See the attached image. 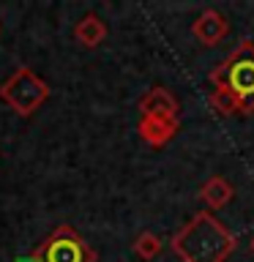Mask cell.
I'll use <instances>...</instances> for the list:
<instances>
[{
	"mask_svg": "<svg viewBox=\"0 0 254 262\" xmlns=\"http://www.w3.org/2000/svg\"><path fill=\"white\" fill-rule=\"evenodd\" d=\"M170 246L180 262H227L238 243L210 210H200L178 229Z\"/></svg>",
	"mask_w": 254,
	"mask_h": 262,
	"instance_id": "cell-1",
	"label": "cell"
},
{
	"mask_svg": "<svg viewBox=\"0 0 254 262\" xmlns=\"http://www.w3.org/2000/svg\"><path fill=\"white\" fill-rule=\"evenodd\" d=\"M213 88L227 90L235 98L241 115L254 112V41L243 38L232 49V55L224 57L219 69L210 71Z\"/></svg>",
	"mask_w": 254,
	"mask_h": 262,
	"instance_id": "cell-2",
	"label": "cell"
},
{
	"mask_svg": "<svg viewBox=\"0 0 254 262\" xmlns=\"http://www.w3.org/2000/svg\"><path fill=\"white\" fill-rule=\"evenodd\" d=\"M0 98L11 106L16 115H33L49 98L47 82L30 69H16L0 88Z\"/></svg>",
	"mask_w": 254,
	"mask_h": 262,
	"instance_id": "cell-3",
	"label": "cell"
},
{
	"mask_svg": "<svg viewBox=\"0 0 254 262\" xmlns=\"http://www.w3.org/2000/svg\"><path fill=\"white\" fill-rule=\"evenodd\" d=\"M36 251L44 262H96V251L71 227H57Z\"/></svg>",
	"mask_w": 254,
	"mask_h": 262,
	"instance_id": "cell-4",
	"label": "cell"
},
{
	"mask_svg": "<svg viewBox=\"0 0 254 262\" xmlns=\"http://www.w3.org/2000/svg\"><path fill=\"white\" fill-rule=\"evenodd\" d=\"M192 33H194V38L200 41V44L216 47L219 41H224V36L229 33V22L221 11H216V8H205V11L194 19Z\"/></svg>",
	"mask_w": 254,
	"mask_h": 262,
	"instance_id": "cell-5",
	"label": "cell"
},
{
	"mask_svg": "<svg viewBox=\"0 0 254 262\" xmlns=\"http://www.w3.org/2000/svg\"><path fill=\"white\" fill-rule=\"evenodd\" d=\"M139 137L153 147H164L167 142H172L180 128L178 118H156V115H142L139 118Z\"/></svg>",
	"mask_w": 254,
	"mask_h": 262,
	"instance_id": "cell-6",
	"label": "cell"
},
{
	"mask_svg": "<svg viewBox=\"0 0 254 262\" xmlns=\"http://www.w3.org/2000/svg\"><path fill=\"white\" fill-rule=\"evenodd\" d=\"M178 98L167 88H151L139 98V112L142 115H156V118H178Z\"/></svg>",
	"mask_w": 254,
	"mask_h": 262,
	"instance_id": "cell-7",
	"label": "cell"
},
{
	"mask_svg": "<svg viewBox=\"0 0 254 262\" xmlns=\"http://www.w3.org/2000/svg\"><path fill=\"white\" fill-rule=\"evenodd\" d=\"M232 196H235V188L229 186L227 178H221V175H213L210 180H205L202 188H200V200L208 205L210 210H221L224 205H229Z\"/></svg>",
	"mask_w": 254,
	"mask_h": 262,
	"instance_id": "cell-8",
	"label": "cell"
},
{
	"mask_svg": "<svg viewBox=\"0 0 254 262\" xmlns=\"http://www.w3.org/2000/svg\"><path fill=\"white\" fill-rule=\"evenodd\" d=\"M74 38H77L82 47H98L107 38V25L101 22V16L88 14V16H82V19L77 22V28H74Z\"/></svg>",
	"mask_w": 254,
	"mask_h": 262,
	"instance_id": "cell-9",
	"label": "cell"
},
{
	"mask_svg": "<svg viewBox=\"0 0 254 262\" xmlns=\"http://www.w3.org/2000/svg\"><path fill=\"white\" fill-rule=\"evenodd\" d=\"M159 251H161V237L159 235H153V232H142L134 241V254L139 259H153V257H159Z\"/></svg>",
	"mask_w": 254,
	"mask_h": 262,
	"instance_id": "cell-10",
	"label": "cell"
},
{
	"mask_svg": "<svg viewBox=\"0 0 254 262\" xmlns=\"http://www.w3.org/2000/svg\"><path fill=\"white\" fill-rule=\"evenodd\" d=\"M210 106L216 110L219 115H241V110H238V104H235V98L227 93V90H219V88H213V93H210Z\"/></svg>",
	"mask_w": 254,
	"mask_h": 262,
	"instance_id": "cell-11",
	"label": "cell"
},
{
	"mask_svg": "<svg viewBox=\"0 0 254 262\" xmlns=\"http://www.w3.org/2000/svg\"><path fill=\"white\" fill-rule=\"evenodd\" d=\"M16 262H44V259L38 257V251H33V254H28V257H19Z\"/></svg>",
	"mask_w": 254,
	"mask_h": 262,
	"instance_id": "cell-12",
	"label": "cell"
},
{
	"mask_svg": "<svg viewBox=\"0 0 254 262\" xmlns=\"http://www.w3.org/2000/svg\"><path fill=\"white\" fill-rule=\"evenodd\" d=\"M249 249H251V254H254V237H251V243H249Z\"/></svg>",
	"mask_w": 254,
	"mask_h": 262,
	"instance_id": "cell-13",
	"label": "cell"
}]
</instances>
